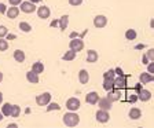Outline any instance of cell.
Segmentation results:
<instances>
[{
    "label": "cell",
    "instance_id": "cell-1",
    "mask_svg": "<svg viewBox=\"0 0 154 128\" xmlns=\"http://www.w3.org/2000/svg\"><path fill=\"white\" fill-rule=\"evenodd\" d=\"M62 121H63V124L66 125V127H76V125L80 124V116L77 114L76 112H69L65 113L63 116H62Z\"/></svg>",
    "mask_w": 154,
    "mask_h": 128
},
{
    "label": "cell",
    "instance_id": "cell-2",
    "mask_svg": "<svg viewBox=\"0 0 154 128\" xmlns=\"http://www.w3.org/2000/svg\"><path fill=\"white\" fill-rule=\"evenodd\" d=\"M69 48H70V50H73L74 52L83 51V50H84V40L81 37H73V39H70Z\"/></svg>",
    "mask_w": 154,
    "mask_h": 128
},
{
    "label": "cell",
    "instance_id": "cell-3",
    "mask_svg": "<svg viewBox=\"0 0 154 128\" xmlns=\"http://www.w3.org/2000/svg\"><path fill=\"white\" fill-rule=\"evenodd\" d=\"M19 11H22V13L25 14H32L36 11V4L32 3V2H29V0H26V2H21L19 3Z\"/></svg>",
    "mask_w": 154,
    "mask_h": 128
},
{
    "label": "cell",
    "instance_id": "cell-4",
    "mask_svg": "<svg viewBox=\"0 0 154 128\" xmlns=\"http://www.w3.org/2000/svg\"><path fill=\"white\" fill-rule=\"evenodd\" d=\"M66 109L70 110V112H77V110L80 109L81 106V102L79 98H76V96H72V98H69V99L66 101Z\"/></svg>",
    "mask_w": 154,
    "mask_h": 128
},
{
    "label": "cell",
    "instance_id": "cell-5",
    "mask_svg": "<svg viewBox=\"0 0 154 128\" xmlns=\"http://www.w3.org/2000/svg\"><path fill=\"white\" fill-rule=\"evenodd\" d=\"M95 119H96V121L100 123V124H106V123L110 120V113H109V110L99 109L98 112L95 113Z\"/></svg>",
    "mask_w": 154,
    "mask_h": 128
},
{
    "label": "cell",
    "instance_id": "cell-6",
    "mask_svg": "<svg viewBox=\"0 0 154 128\" xmlns=\"http://www.w3.org/2000/svg\"><path fill=\"white\" fill-rule=\"evenodd\" d=\"M51 94L50 92H43V94H38L36 96V103L38 106H47L48 103L51 102Z\"/></svg>",
    "mask_w": 154,
    "mask_h": 128
},
{
    "label": "cell",
    "instance_id": "cell-7",
    "mask_svg": "<svg viewBox=\"0 0 154 128\" xmlns=\"http://www.w3.org/2000/svg\"><path fill=\"white\" fill-rule=\"evenodd\" d=\"M107 25V17L103 15V14H99L94 18V26L96 29H103L105 26Z\"/></svg>",
    "mask_w": 154,
    "mask_h": 128
},
{
    "label": "cell",
    "instance_id": "cell-8",
    "mask_svg": "<svg viewBox=\"0 0 154 128\" xmlns=\"http://www.w3.org/2000/svg\"><path fill=\"white\" fill-rule=\"evenodd\" d=\"M96 105H99V109H103V110H112L113 108V102L107 98V96H103V98H100L99 96V99H98V103Z\"/></svg>",
    "mask_w": 154,
    "mask_h": 128
},
{
    "label": "cell",
    "instance_id": "cell-9",
    "mask_svg": "<svg viewBox=\"0 0 154 128\" xmlns=\"http://www.w3.org/2000/svg\"><path fill=\"white\" fill-rule=\"evenodd\" d=\"M136 95H138V99L142 101V102H149L151 99V91L146 90L143 87L139 91H136Z\"/></svg>",
    "mask_w": 154,
    "mask_h": 128
},
{
    "label": "cell",
    "instance_id": "cell-10",
    "mask_svg": "<svg viewBox=\"0 0 154 128\" xmlns=\"http://www.w3.org/2000/svg\"><path fill=\"white\" fill-rule=\"evenodd\" d=\"M36 13H37V17L40 19H47L51 15V10H50L48 6H42V7H38V8H36Z\"/></svg>",
    "mask_w": 154,
    "mask_h": 128
},
{
    "label": "cell",
    "instance_id": "cell-11",
    "mask_svg": "<svg viewBox=\"0 0 154 128\" xmlns=\"http://www.w3.org/2000/svg\"><path fill=\"white\" fill-rule=\"evenodd\" d=\"M153 81H154V74L149 73V72H143V73L139 74V83H140L142 86L153 83Z\"/></svg>",
    "mask_w": 154,
    "mask_h": 128
},
{
    "label": "cell",
    "instance_id": "cell-12",
    "mask_svg": "<svg viewBox=\"0 0 154 128\" xmlns=\"http://www.w3.org/2000/svg\"><path fill=\"white\" fill-rule=\"evenodd\" d=\"M98 99H99V94L96 91H91V92H88L85 95V102L90 103V105H96Z\"/></svg>",
    "mask_w": 154,
    "mask_h": 128
},
{
    "label": "cell",
    "instance_id": "cell-13",
    "mask_svg": "<svg viewBox=\"0 0 154 128\" xmlns=\"http://www.w3.org/2000/svg\"><path fill=\"white\" fill-rule=\"evenodd\" d=\"M19 7L18 6H11V7H8L7 8V11H6V15H7V18H10V19H15L19 15Z\"/></svg>",
    "mask_w": 154,
    "mask_h": 128
},
{
    "label": "cell",
    "instance_id": "cell-14",
    "mask_svg": "<svg viewBox=\"0 0 154 128\" xmlns=\"http://www.w3.org/2000/svg\"><path fill=\"white\" fill-rule=\"evenodd\" d=\"M99 59V54L96 50H88L87 51V62L88 64H95Z\"/></svg>",
    "mask_w": 154,
    "mask_h": 128
},
{
    "label": "cell",
    "instance_id": "cell-15",
    "mask_svg": "<svg viewBox=\"0 0 154 128\" xmlns=\"http://www.w3.org/2000/svg\"><path fill=\"white\" fill-rule=\"evenodd\" d=\"M127 87V79L124 76H116L114 77V88L117 90H122Z\"/></svg>",
    "mask_w": 154,
    "mask_h": 128
},
{
    "label": "cell",
    "instance_id": "cell-16",
    "mask_svg": "<svg viewBox=\"0 0 154 128\" xmlns=\"http://www.w3.org/2000/svg\"><path fill=\"white\" fill-rule=\"evenodd\" d=\"M67 25H69V15L65 14V15H62L61 18L58 19V26H59V29H61L62 32H65L67 29Z\"/></svg>",
    "mask_w": 154,
    "mask_h": 128
},
{
    "label": "cell",
    "instance_id": "cell-17",
    "mask_svg": "<svg viewBox=\"0 0 154 128\" xmlns=\"http://www.w3.org/2000/svg\"><path fill=\"white\" fill-rule=\"evenodd\" d=\"M128 117L131 120H139L142 117V110L138 108H131L128 112Z\"/></svg>",
    "mask_w": 154,
    "mask_h": 128
},
{
    "label": "cell",
    "instance_id": "cell-18",
    "mask_svg": "<svg viewBox=\"0 0 154 128\" xmlns=\"http://www.w3.org/2000/svg\"><path fill=\"white\" fill-rule=\"evenodd\" d=\"M13 57H14V59H15L18 64H23L25 59H26V55H25V52H23L22 50H15L14 54H13Z\"/></svg>",
    "mask_w": 154,
    "mask_h": 128
},
{
    "label": "cell",
    "instance_id": "cell-19",
    "mask_svg": "<svg viewBox=\"0 0 154 128\" xmlns=\"http://www.w3.org/2000/svg\"><path fill=\"white\" fill-rule=\"evenodd\" d=\"M26 80H28L30 84H37L38 81H40V79H38V74L37 73H35V72H32V70H29V72H26Z\"/></svg>",
    "mask_w": 154,
    "mask_h": 128
},
{
    "label": "cell",
    "instance_id": "cell-20",
    "mask_svg": "<svg viewBox=\"0 0 154 128\" xmlns=\"http://www.w3.org/2000/svg\"><path fill=\"white\" fill-rule=\"evenodd\" d=\"M79 81H80V84H87L90 81V73L85 69H81L79 72Z\"/></svg>",
    "mask_w": 154,
    "mask_h": 128
},
{
    "label": "cell",
    "instance_id": "cell-21",
    "mask_svg": "<svg viewBox=\"0 0 154 128\" xmlns=\"http://www.w3.org/2000/svg\"><path fill=\"white\" fill-rule=\"evenodd\" d=\"M107 98H109L112 102H116V101H119L120 98H121V95H120V90H114V88H112L110 91H107Z\"/></svg>",
    "mask_w": 154,
    "mask_h": 128
},
{
    "label": "cell",
    "instance_id": "cell-22",
    "mask_svg": "<svg viewBox=\"0 0 154 128\" xmlns=\"http://www.w3.org/2000/svg\"><path fill=\"white\" fill-rule=\"evenodd\" d=\"M76 55H77V52H74L73 50L69 48V51H66L63 55H62V59H63L65 62H70V61H74V59H76Z\"/></svg>",
    "mask_w": 154,
    "mask_h": 128
},
{
    "label": "cell",
    "instance_id": "cell-23",
    "mask_svg": "<svg viewBox=\"0 0 154 128\" xmlns=\"http://www.w3.org/2000/svg\"><path fill=\"white\" fill-rule=\"evenodd\" d=\"M32 72H35V73H37V74H40V73H43L44 72V64L43 62H35V64L32 65V69H30Z\"/></svg>",
    "mask_w": 154,
    "mask_h": 128
},
{
    "label": "cell",
    "instance_id": "cell-24",
    "mask_svg": "<svg viewBox=\"0 0 154 128\" xmlns=\"http://www.w3.org/2000/svg\"><path fill=\"white\" fill-rule=\"evenodd\" d=\"M21 114V106L19 105H11V112H10V117L17 119Z\"/></svg>",
    "mask_w": 154,
    "mask_h": 128
},
{
    "label": "cell",
    "instance_id": "cell-25",
    "mask_svg": "<svg viewBox=\"0 0 154 128\" xmlns=\"http://www.w3.org/2000/svg\"><path fill=\"white\" fill-rule=\"evenodd\" d=\"M18 28H19V30L21 32H23V33H29V32H32V25L29 22H19V25H18Z\"/></svg>",
    "mask_w": 154,
    "mask_h": 128
},
{
    "label": "cell",
    "instance_id": "cell-26",
    "mask_svg": "<svg viewBox=\"0 0 154 128\" xmlns=\"http://www.w3.org/2000/svg\"><path fill=\"white\" fill-rule=\"evenodd\" d=\"M103 88L106 91H110L114 88V79H103Z\"/></svg>",
    "mask_w": 154,
    "mask_h": 128
},
{
    "label": "cell",
    "instance_id": "cell-27",
    "mask_svg": "<svg viewBox=\"0 0 154 128\" xmlns=\"http://www.w3.org/2000/svg\"><path fill=\"white\" fill-rule=\"evenodd\" d=\"M136 37H138V33L135 29H127L125 30V39L127 40H135Z\"/></svg>",
    "mask_w": 154,
    "mask_h": 128
},
{
    "label": "cell",
    "instance_id": "cell-28",
    "mask_svg": "<svg viewBox=\"0 0 154 128\" xmlns=\"http://www.w3.org/2000/svg\"><path fill=\"white\" fill-rule=\"evenodd\" d=\"M0 112L3 113L4 117H10V112H11V103H8V102L3 103V105H2V110H0Z\"/></svg>",
    "mask_w": 154,
    "mask_h": 128
},
{
    "label": "cell",
    "instance_id": "cell-29",
    "mask_svg": "<svg viewBox=\"0 0 154 128\" xmlns=\"http://www.w3.org/2000/svg\"><path fill=\"white\" fill-rule=\"evenodd\" d=\"M54 110H61V106H59V103L57 102H50L47 105V108H45V112H54Z\"/></svg>",
    "mask_w": 154,
    "mask_h": 128
},
{
    "label": "cell",
    "instance_id": "cell-30",
    "mask_svg": "<svg viewBox=\"0 0 154 128\" xmlns=\"http://www.w3.org/2000/svg\"><path fill=\"white\" fill-rule=\"evenodd\" d=\"M7 50H8V42H7L4 37H2L0 39V51L4 52V51H7Z\"/></svg>",
    "mask_w": 154,
    "mask_h": 128
},
{
    "label": "cell",
    "instance_id": "cell-31",
    "mask_svg": "<svg viewBox=\"0 0 154 128\" xmlns=\"http://www.w3.org/2000/svg\"><path fill=\"white\" fill-rule=\"evenodd\" d=\"M116 73H114V69H109L103 73V79H114Z\"/></svg>",
    "mask_w": 154,
    "mask_h": 128
},
{
    "label": "cell",
    "instance_id": "cell-32",
    "mask_svg": "<svg viewBox=\"0 0 154 128\" xmlns=\"http://www.w3.org/2000/svg\"><path fill=\"white\" fill-rule=\"evenodd\" d=\"M7 33H8V29H7L4 25H0V39H2V37H6Z\"/></svg>",
    "mask_w": 154,
    "mask_h": 128
},
{
    "label": "cell",
    "instance_id": "cell-33",
    "mask_svg": "<svg viewBox=\"0 0 154 128\" xmlns=\"http://www.w3.org/2000/svg\"><path fill=\"white\" fill-rule=\"evenodd\" d=\"M144 55L149 58V61H154V48H150Z\"/></svg>",
    "mask_w": 154,
    "mask_h": 128
},
{
    "label": "cell",
    "instance_id": "cell-34",
    "mask_svg": "<svg viewBox=\"0 0 154 128\" xmlns=\"http://www.w3.org/2000/svg\"><path fill=\"white\" fill-rule=\"evenodd\" d=\"M67 2H69V4L73 7H79L81 3H83V0H67Z\"/></svg>",
    "mask_w": 154,
    "mask_h": 128
},
{
    "label": "cell",
    "instance_id": "cell-35",
    "mask_svg": "<svg viewBox=\"0 0 154 128\" xmlns=\"http://www.w3.org/2000/svg\"><path fill=\"white\" fill-rule=\"evenodd\" d=\"M147 72L151 74H154V61H150L147 64Z\"/></svg>",
    "mask_w": 154,
    "mask_h": 128
},
{
    "label": "cell",
    "instance_id": "cell-36",
    "mask_svg": "<svg viewBox=\"0 0 154 128\" xmlns=\"http://www.w3.org/2000/svg\"><path fill=\"white\" fill-rule=\"evenodd\" d=\"M114 73H116V76H124V72H122L121 67H116V69H114Z\"/></svg>",
    "mask_w": 154,
    "mask_h": 128
},
{
    "label": "cell",
    "instance_id": "cell-37",
    "mask_svg": "<svg viewBox=\"0 0 154 128\" xmlns=\"http://www.w3.org/2000/svg\"><path fill=\"white\" fill-rule=\"evenodd\" d=\"M6 11H7L6 4H4V3H0V14H6Z\"/></svg>",
    "mask_w": 154,
    "mask_h": 128
},
{
    "label": "cell",
    "instance_id": "cell-38",
    "mask_svg": "<svg viewBox=\"0 0 154 128\" xmlns=\"http://www.w3.org/2000/svg\"><path fill=\"white\" fill-rule=\"evenodd\" d=\"M21 2H22V0H8V3L11 4V6H19Z\"/></svg>",
    "mask_w": 154,
    "mask_h": 128
},
{
    "label": "cell",
    "instance_id": "cell-39",
    "mask_svg": "<svg viewBox=\"0 0 154 128\" xmlns=\"http://www.w3.org/2000/svg\"><path fill=\"white\" fill-rule=\"evenodd\" d=\"M15 37H17L15 35H11V33H7V35H6V37H4V39H6V40H14V39H15Z\"/></svg>",
    "mask_w": 154,
    "mask_h": 128
},
{
    "label": "cell",
    "instance_id": "cell-40",
    "mask_svg": "<svg viewBox=\"0 0 154 128\" xmlns=\"http://www.w3.org/2000/svg\"><path fill=\"white\" fill-rule=\"evenodd\" d=\"M136 101H138V95H136V94L129 96V102H136Z\"/></svg>",
    "mask_w": 154,
    "mask_h": 128
},
{
    "label": "cell",
    "instance_id": "cell-41",
    "mask_svg": "<svg viewBox=\"0 0 154 128\" xmlns=\"http://www.w3.org/2000/svg\"><path fill=\"white\" fill-rule=\"evenodd\" d=\"M149 62H150V61H149V58L146 57V55H143V57H142V64H143V65H147Z\"/></svg>",
    "mask_w": 154,
    "mask_h": 128
},
{
    "label": "cell",
    "instance_id": "cell-42",
    "mask_svg": "<svg viewBox=\"0 0 154 128\" xmlns=\"http://www.w3.org/2000/svg\"><path fill=\"white\" fill-rule=\"evenodd\" d=\"M50 26H51V28H57L58 26V19H54V21L50 23Z\"/></svg>",
    "mask_w": 154,
    "mask_h": 128
},
{
    "label": "cell",
    "instance_id": "cell-43",
    "mask_svg": "<svg viewBox=\"0 0 154 128\" xmlns=\"http://www.w3.org/2000/svg\"><path fill=\"white\" fill-rule=\"evenodd\" d=\"M73 37H80V35H79V33H76V32H73L70 35V39H73Z\"/></svg>",
    "mask_w": 154,
    "mask_h": 128
},
{
    "label": "cell",
    "instance_id": "cell-44",
    "mask_svg": "<svg viewBox=\"0 0 154 128\" xmlns=\"http://www.w3.org/2000/svg\"><path fill=\"white\" fill-rule=\"evenodd\" d=\"M7 127H8V128H17V127H18V124H13V123H11V124H8Z\"/></svg>",
    "mask_w": 154,
    "mask_h": 128
},
{
    "label": "cell",
    "instance_id": "cell-45",
    "mask_svg": "<svg viewBox=\"0 0 154 128\" xmlns=\"http://www.w3.org/2000/svg\"><path fill=\"white\" fill-rule=\"evenodd\" d=\"M2 103H3V92L0 91V105H2Z\"/></svg>",
    "mask_w": 154,
    "mask_h": 128
},
{
    "label": "cell",
    "instance_id": "cell-46",
    "mask_svg": "<svg viewBox=\"0 0 154 128\" xmlns=\"http://www.w3.org/2000/svg\"><path fill=\"white\" fill-rule=\"evenodd\" d=\"M29 2H32V3L37 4V3H42V0H29Z\"/></svg>",
    "mask_w": 154,
    "mask_h": 128
},
{
    "label": "cell",
    "instance_id": "cell-47",
    "mask_svg": "<svg viewBox=\"0 0 154 128\" xmlns=\"http://www.w3.org/2000/svg\"><path fill=\"white\" fill-rule=\"evenodd\" d=\"M140 88H142V84H140V83H139L138 86L135 87V90H136V91H139V90H140Z\"/></svg>",
    "mask_w": 154,
    "mask_h": 128
},
{
    "label": "cell",
    "instance_id": "cell-48",
    "mask_svg": "<svg viewBox=\"0 0 154 128\" xmlns=\"http://www.w3.org/2000/svg\"><path fill=\"white\" fill-rule=\"evenodd\" d=\"M3 73H2V72H0V83H2V81H3Z\"/></svg>",
    "mask_w": 154,
    "mask_h": 128
},
{
    "label": "cell",
    "instance_id": "cell-49",
    "mask_svg": "<svg viewBox=\"0 0 154 128\" xmlns=\"http://www.w3.org/2000/svg\"><path fill=\"white\" fill-rule=\"evenodd\" d=\"M3 119H4V116H3V113L0 112V121H2V120H3Z\"/></svg>",
    "mask_w": 154,
    "mask_h": 128
}]
</instances>
